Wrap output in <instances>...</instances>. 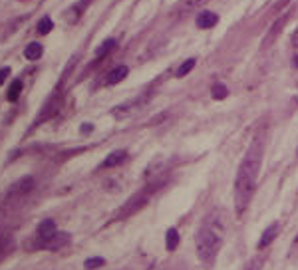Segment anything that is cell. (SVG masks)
I'll return each mask as SVG.
<instances>
[{"label": "cell", "mask_w": 298, "mask_h": 270, "mask_svg": "<svg viewBox=\"0 0 298 270\" xmlns=\"http://www.w3.org/2000/svg\"><path fill=\"white\" fill-rule=\"evenodd\" d=\"M277 235H279V225L275 223V225H271V227L263 233V237H261V241H259V249H267V247L277 239Z\"/></svg>", "instance_id": "obj_10"}, {"label": "cell", "mask_w": 298, "mask_h": 270, "mask_svg": "<svg viewBox=\"0 0 298 270\" xmlns=\"http://www.w3.org/2000/svg\"><path fill=\"white\" fill-rule=\"evenodd\" d=\"M128 66H116L110 74H108V78H106V82L110 84V86H114V84H120L122 80H126V76H128Z\"/></svg>", "instance_id": "obj_8"}, {"label": "cell", "mask_w": 298, "mask_h": 270, "mask_svg": "<svg viewBox=\"0 0 298 270\" xmlns=\"http://www.w3.org/2000/svg\"><path fill=\"white\" fill-rule=\"evenodd\" d=\"M146 203H148V191H144V193H142V195H138V197H132V199L126 203V207L122 209L120 217H130V215L138 213V211H140Z\"/></svg>", "instance_id": "obj_5"}, {"label": "cell", "mask_w": 298, "mask_h": 270, "mask_svg": "<svg viewBox=\"0 0 298 270\" xmlns=\"http://www.w3.org/2000/svg\"><path fill=\"white\" fill-rule=\"evenodd\" d=\"M10 249H12V237L6 235V233H2L0 235V261L10 253Z\"/></svg>", "instance_id": "obj_14"}, {"label": "cell", "mask_w": 298, "mask_h": 270, "mask_svg": "<svg viewBox=\"0 0 298 270\" xmlns=\"http://www.w3.org/2000/svg\"><path fill=\"white\" fill-rule=\"evenodd\" d=\"M195 64H197V60L195 58H189V60H185L181 66H179V70H177V78H183V76H187L193 68H195Z\"/></svg>", "instance_id": "obj_15"}, {"label": "cell", "mask_w": 298, "mask_h": 270, "mask_svg": "<svg viewBox=\"0 0 298 270\" xmlns=\"http://www.w3.org/2000/svg\"><path fill=\"white\" fill-rule=\"evenodd\" d=\"M34 189V179L32 177H24V179H20V181H16L8 191H6V195H4V199H2V205L4 207H8V205H12V203H18V201H22L30 191Z\"/></svg>", "instance_id": "obj_3"}, {"label": "cell", "mask_w": 298, "mask_h": 270, "mask_svg": "<svg viewBox=\"0 0 298 270\" xmlns=\"http://www.w3.org/2000/svg\"><path fill=\"white\" fill-rule=\"evenodd\" d=\"M8 74H10V68H0V86H2L4 82H6Z\"/></svg>", "instance_id": "obj_21"}, {"label": "cell", "mask_w": 298, "mask_h": 270, "mask_svg": "<svg viewBox=\"0 0 298 270\" xmlns=\"http://www.w3.org/2000/svg\"><path fill=\"white\" fill-rule=\"evenodd\" d=\"M209 0H183L181 2V10L183 12H191V10H195V8H199V6H203V4H207Z\"/></svg>", "instance_id": "obj_17"}, {"label": "cell", "mask_w": 298, "mask_h": 270, "mask_svg": "<svg viewBox=\"0 0 298 270\" xmlns=\"http://www.w3.org/2000/svg\"><path fill=\"white\" fill-rule=\"evenodd\" d=\"M293 64H295V66H297V68H298V56H297V58H295V60H293Z\"/></svg>", "instance_id": "obj_25"}, {"label": "cell", "mask_w": 298, "mask_h": 270, "mask_svg": "<svg viewBox=\"0 0 298 270\" xmlns=\"http://www.w3.org/2000/svg\"><path fill=\"white\" fill-rule=\"evenodd\" d=\"M211 94H213V98H215V100H225V98H227V94H229V90H227V86H225V84H215V86H213V90H211Z\"/></svg>", "instance_id": "obj_18"}, {"label": "cell", "mask_w": 298, "mask_h": 270, "mask_svg": "<svg viewBox=\"0 0 298 270\" xmlns=\"http://www.w3.org/2000/svg\"><path fill=\"white\" fill-rule=\"evenodd\" d=\"M98 267H104V259L96 257V259H88V261H86V269L88 270H94V269H98Z\"/></svg>", "instance_id": "obj_20"}, {"label": "cell", "mask_w": 298, "mask_h": 270, "mask_svg": "<svg viewBox=\"0 0 298 270\" xmlns=\"http://www.w3.org/2000/svg\"><path fill=\"white\" fill-rule=\"evenodd\" d=\"M112 48H116V40H106V42L98 48V58H100V56H106Z\"/></svg>", "instance_id": "obj_19"}, {"label": "cell", "mask_w": 298, "mask_h": 270, "mask_svg": "<svg viewBox=\"0 0 298 270\" xmlns=\"http://www.w3.org/2000/svg\"><path fill=\"white\" fill-rule=\"evenodd\" d=\"M259 265H261V261H259V259H257V261H253V263H251V265H249V267H247V270H259V269H261V267H259Z\"/></svg>", "instance_id": "obj_22"}, {"label": "cell", "mask_w": 298, "mask_h": 270, "mask_svg": "<svg viewBox=\"0 0 298 270\" xmlns=\"http://www.w3.org/2000/svg\"><path fill=\"white\" fill-rule=\"evenodd\" d=\"M52 28H54L52 18H48V16L40 18V22H38V34H50V32H52Z\"/></svg>", "instance_id": "obj_16"}, {"label": "cell", "mask_w": 298, "mask_h": 270, "mask_svg": "<svg viewBox=\"0 0 298 270\" xmlns=\"http://www.w3.org/2000/svg\"><path fill=\"white\" fill-rule=\"evenodd\" d=\"M54 235H56V223L52 219H46V221H42L38 225V239L40 241H46V239H50Z\"/></svg>", "instance_id": "obj_7"}, {"label": "cell", "mask_w": 298, "mask_h": 270, "mask_svg": "<svg viewBox=\"0 0 298 270\" xmlns=\"http://www.w3.org/2000/svg\"><path fill=\"white\" fill-rule=\"evenodd\" d=\"M42 52H44V48H42V44L40 42H30L28 46H26V50H24V56H26V60H40V56H42Z\"/></svg>", "instance_id": "obj_11"}, {"label": "cell", "mask_w": 298, "mask_h": 270, "mask_svg": "<svg viewBox=\"0 0 298 270\" xmlns=\"http://www.w3.org/2000/svg\"><path fill=\"white\" fill-rule=\"evenodd\" d=\"M70 243V235L68 233H56L54 237L46 239V241H40L38 239V245L42 249H48V251H60L62 247H66Z\"/></svg>", "instance_id": "obj_4"}, {"label": "cell", "mask_w": 298, "mask_h": 270, "mask_svg": "<svg viewBox=\"0 0 298 270\" xmlns=\"http://www.w3.org/2000/svg\"><path fill=\"white\" fill-rule=\"evenodd\" d=\"M177 245H179V233L175 229H169L167 235H165V247H167V251H175Z\"/></svg>", "instance_id": "obj_12"}, {"label": "cell", "mask_w": 298, "mask_h": 270, "mask_svg": "<svg viewBox=\"0 0 298 270\" xmlns=\"http://www.w3.org/2000/svg\"><path fill=\"white\" fill-rule=\"evenodd\" d=\"M126 157H128V153L122 149V151H114V153H110L108 157H106V161H104V165L102 167H106V169H110V167H118V165H122L124 161H126Z\"/></svg>", "instance_id": "obj_9"}, {"label": "cell", "mask_w": 298, "mask_h": 270, "mask_svg": "<svg viewBox=\"0 0 298 270\" xmlns=\"http://www.w3.org/2000/svg\"><path fill=\"white\" fill-rule=\"evenodd\" d=\"M219 22V16L215 14V12H209V10H205V12H201L199 16H197V28H201V30H209V28H213L215 24Z\"/></svg>", "instance_id": "obj_6"}, {"label": "cell", "mask_w": 298, "mask_h": 270, "mask_svg": "<svg viewBox=\"0 0 298 270\" xmlns=\"http://www.w3.org/2000/svg\"><path fill=\"white\" fill-rule=\"evenodd\" d=\"M20 92H22V80H14L12 86L8 88V94H6L8 102H16L20 98Z\"/></svg>", "instance_id": "obj_13"}, {"label": "cell", "mask_w": 298, "mask_h": 270, "mask_svg": "<svg viewBox=\"0 0 298 270\" xmlns=\"http://www.w3.org/2000/svg\"><path fill=\"white\" fill-rule=\"evenodd\" d=\"M291 42H293V46H295V48H298V28L295 30V34H293V40H291Z\"/></svg>", "instance_id": "obj_23"}, {"label": "cell", "mask_w": 298, "mask_h": 270, "mask_svg": "<svg viewBox=\"0 0 298 270\" xmlns=\"http://www.w3.org/2000/svg\"><path fill=\"white\" fill-rule=\"evenodd\" d=\"M92 130H94L92 126H82V134H90Z\"/></svg>", "instance_id": "obj_24"}, {"label": "cell", "mask_w": 298, "mask_h": 270, "mask_svg": "<svg viewBox=\"0 0 298 270\" xmlns=\"http://www.w3.org/2000/svg\"><path fill=\"white\" fill-rule=\"evenodd\" d=\"M197 257L205 267H211L217 259V253L223 245V227L219 219L207 217L197 231Z\"/></svg>", "instance_id": "obj_2"}, {"label": "cell", "mask_w": 298, "mask_h": 270, "mask_svg": "<svg viewBox=\"0 0 298 270\" xmlns=\"http://www.w3.org/2000/svg\"><path fill=\"white\" fill-rule=\"evenodd\" d=\"M263 139L261 137H255L251 147L247 149V155L243 157L241 161V167H239V173H237V181H235V203H237V213L241 215L253 193H255V185H257V177H259V171H261V163H263Z\"/></svg>", "instance_id": "obj_1"}]
</instances>
